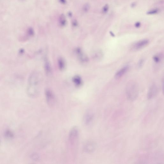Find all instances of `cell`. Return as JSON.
<instances>
[{
    "label": "cell",
    "instance_id": "d6986e66",
    "mask_svg": "<svg viewBox=\"0 0 164 164\" xmlns=\"http://www.w3.org/2000/svg\"><path fill=\"white\" fill-rule=\"evenodd\" d=\"M34 34V31L32 28L30 27L28 28L27 31V36L28 37H32L33 36Z\"/></svg>",
    "mask_w": 164,
    "mask_h": 164
},
{
    "label": "cell",
    "instance_id": "2e32d148",
    "mask_svg": "<svg viewBox=\"0 0 164 164\" xmlns=\"http://www.w3.org/2000/svg\"><path fill=\"white\" fill-rule=\"evenodd\" d=\"M103 53L100 50H98L95 53L94 57L97 60H100L103 57Z\"/></svg>",
    "mask_w": 164,
    "mask_h": 164
},
{
    "label": "cell",
    "instance_id": "603a6c76",
    "mask_svg": "<svg viewBox=\"0 0 164 164\" xmlns=\"http://www.w3.org/2000/svg\"><path fill=\"white\" fill-rule=\"evenodd\" d=\"M83 8L85 12H87L90 9V6L88 4H86L84 5Z\"/></svg>",
    "mask_w": 164,
    "mask_h": 164
},
{
    "label": "cell",
    "instance_id": "ac0fdd59",
    "mask_svg": "<svg viewBox=\"0 0 164 164\" xmlns=\"http://www.w3.org/2000/svg\"><path fill=\"white\" fill-rule=\"evenodd\" d=\"M31 158L33 160L37 161L39 160L40 157L39 154L36 153H33L31 154Z\"/></svg>",
    "mask_w": 164,
    "mask_h": 164
},
{
    "label": "cell",
    "instance_id": "8fae6325",
    "mask_svg": "<svg viewBox=\"0 0 164 164\" xmlns=\"http://www.w3.org/2000/svg\"><path fill=\"white\" fill-rule=\"evenodd\" d=\"M45 71L48 75H50L52 73V69L49 62L47 59L45 60L44 62Z\"/></svg>",
    "mask_w": 164,
    "mask_h": 164
},
{
    "label": "cell",
    "instance_id": "f1b7e54d",
    "mask_svg": "<svg viewBox=\"0 0 164 164\" xmlns=\"http://www.w3.org/2000/svg\"><path fill=\"white\" fill-rule=\"evenodd\" d=\"M22 1H24V0H22Z\"/></svg>",
    "mask_w": 164,
    "mask_h": 164
},
{
    "label": "cell",
    "instance_id": "277c9868",
    "mask_svg": "<svg viewBox=\"0 0 164 164\" xmlns=\"http://www.w3.org/2000/svg\"><path fill=\"white\" fill-rule=\"evenodd\" d=\"M149 43V40L146 39L137 41L132 45L131 50L132 51H137L140 50L147 46Z\"/></svg>",
    "mask_w": 164,
    "mask_h": 164
},
{
    "label": "cell",
    "instance_id": "6da1fadb",
    "mask_svg": "<svg viewBox=\"0 0 164 164\" xmlns=\"http://www.w3.org/2000/svg\"><path fill=\"white\" fill-rule=\"evenodd\" d=\"M41 74L37 71L32 72L29 76L27 92L28 96L31 98H35L38 95L39 86L42 80Z\"/></svg>",
    "mask_w": 164,
    "mask_h": 164
},
{
    "label": "cell",
    "instance_id": "e0dca14e",
    "mask_svg": "<svg viewBox=\"0 0 164 164\" xmlns=\"http://www.w3.org/2000/svg\"><path fill=\"white\" fill-rule=\"evenodd\" d=\"M59 22V23L61 26L63 27L65 25L66 21L65 19V16L64 15H62L60 16Z\"/></svg>",
    "mask_w": 164,
    "mask_h": 164
},
{
    "label": "cell",
    "instance_id": "cb8c5ba5",
    "mask_svg": "<svg viewBox=\"0 0 164 164\" xmlns=\"http://www.w3.org/2000/svg\"><path fill=\"white\" fill-rule=\"evenodd\" d=\"M135 26L136 28H139L141 26V23L140 22H137L135 23Z\"/></svg>",
    "mask_w": 164,
    "mask_h": 164
},
{
    "label": "cell",
    "instance_id": "5b68a950",
    "mask_svg": "<svg viewBox=\"0 0 164 164\" xmlns=\"http://www.w3.org/2000/svg\"><path fill=\"white\" fill-rule=\"evenodd\" d=\"M45 97L48 105L53 106L55 104L56 101L54 94L50 90L47 89L45 91Z\"/></svg>",
    "mask_w": 164,
    "mask_h": 164
},
{
    "label": "cell",
    "instance_id": "ba28073f",
    "mask_svg": "<svg viewBox=\"0 0 164 164\" xmlns=\"http://www.w3.org/2000/svg\"><path fill=\"white\" fill-rule=\"evenodd\" d=\"M96 145L95 143L92 142H89L86 143L84 146V151L88 153H91L95 150Z\"/></svg>",
    "mask_w": 164,
    "mask_h": 164
},
{
    "label": "cell",
    "instance_id": "52a82bcc",
    "mask_svg": "<svg viewBox=\"0 0 164 164\" xmlns=\"http://www.w3.org/2000/svg\"><path fill=\"white\" fill-rule=\"evenodd\" d=\"M75 53L79 60L82 62L86 63L89 60L88 57L83 52L82 50L80 48H78L75 50Z\"/></svg>",
    "mask_w": 164,
    "mask_h": 164
},
{
    "label": "cell",
    "instance_id": "d4e9b609",
    "mask_svg": "<svg viewBox=\"0 0 164 164\" xmlns=\"http://www.w3.org/2000/svg\"><path fill=\"white\" fill-rule=\"evenodd\" d=\"M136 3L135 2L132 3L131 5V7H134L136 6Z\"/></svg>",
    "mask_w": 164,
    "mask_h": 164
},
{
    "label": "cell",
    "instance_id": "30bf717a",
    "mask_svg": "<svg viewBox=\"0 0 164 164\" xmlns=\"http://www.w3.org/2000/svg\"><path fill=\"white\" fill-rule=\"evenodd\" d=\"M129 68V66L127 65L121 68L116 73L115 75V78L119 79L122 77L128 72Z\"/></svg>",
    "mask_w": 164,
    "mask_h": 164
},
{
    "label": "cell",
    "instance_id": "44dd1931",
    "mask_svg": "<svg viewBox=\"0 0 164 164\" xmlns=\"http://www.w3.org/2000/svg\"><path fill=\"white\" fill-rule=\"evenodd\" d=\"M144 63V60L143 59H141L139 60L137 63V67L139 68H141L143 66Z\"/></svg>",
    "mask_w": 164,
    "mask_h": 164
},
{
    "label": "cell",
    "instance_id": "5bb4252c",
    "mask_svg": "<svg viewBox=\"0 0 164 164\" xmlns=\"http://www.w3.org/2000/svg\"><path fill=\"white\" fill-rule=\"evenodd\" d=\"M57 63L59 70L61 71L64 70L65 67V63L64 59L61 57L58 58Z\"/></svg>",
    "mask_w": 164,
    "mask_h": 164
},
{
    "label": "cell",
    "instance_id": "83f0119b",
    "mask_svg": "<svg viewBox=\"0 0 164 164\" xmlns=\"http://www.w3.org/2000/svg\"><path fill=\"white\" fill-rule=\"evenodd\" d=\"M1 139H0V144H1Z\"/></svg>",
    "mask_w": 164,
    "mask_h": 164
},
{
    "label": "cell",
    "instance_id": "4316f807",
    "mask_svg": "<svg viewBox=\"0 0 164 164\" xmlns=\"http://www.w3.org/2000/svg\"><path fill=\"white\" fill-rule=\"evenodd\" d=\"M60 1L63 3H65L66 2V0H60Z\"/></svg>",
    "mask_w": 164,
    "mask_h": 164
},
{
    "label": "cell",
    "instance_id": "3957f363",
    "mask_svg": "<svg viewBox=\"0 0 164 164\" xmlns=\"http://www.w3.org/2000/svg\"><path fill=\"white\" fill-rule=\"evenodd\" d=\"M79 131L76 127H73L69 134V141L71 145H74L78 140Z\"/></svg>",
    "mask_w": 164,
    "mask_h": 164
},
{
    "label": "cell",
    "instance_id": "484cf974",
    "mask_svg": "<svg viewBox=\"0 0 164 164\" xmlns=\"http://www.w3.org/2000/svg\"><path fill=\"white\" fill-rule=\"evenodd\" d=\"M24 52V50L23 49H21L19 51V53L20 54H23Z\"/></svg>",
    "mask_w": 164,
    "mask_h": 164
},
{
    "label": "cell",
    "instance_id": "ffe728a7",
    "mask_svg": "<svg viewBox=\"0 0 164 164\" xmlns=\"http://www.w3.org/2000/svg\"><path fill=\"white\" fill-rule=\"evenodd\" d=\"M159 10L158 8L152 9L150 10L147 12V14L148 15H153L157 14L159 12Z\"/></svg>",
    "mask_w": 164,
    "mask_h": 164
},
{
    "label": "cell",
    "instance_id": "7a4b0ae2",
    "mask_svg": "<svg viewBox=\"0 0 164 164\" xmlns=\"http://www.w3.org/2000/svg\"><path fill=\"white\" fill-rule=\"evenodd\" d=\"M125 90L128 100L133 101L137 99L139 95V89L136 82L133 81L128 82L126 84Z\"/></svg>",
    "mask_w": 164,
    "mask_h": 164
},
{
    "label": "cell",
    "instance_id": "4fadbf2b",
    "mask_svg": "<svg viewBox=\"0 0 164 164\" xmlns=\"http://www.w3.org/2000/svg\"><path fill=\"white\" fill-rule=\"evenodd\" d=\"M73 82L77 87H79L82 84V81L81 77L79 75L74 76L73 78Z\"/></svg>",
    "mask_w": 164,
    "mask_h": 164
},
{
    "label": "cell",
    "instance_id": "9a60e30c",
    "mask_svg": "<svg viewBox=\"0 0 164 164\" xmlns=\"http://www.w3.org/2000/svg\"><path fill=\"white\" fill-rule=\"evenodd\" d=\"M4 136L6 139L12 140L14 139L15 135L13 132L10 129H7L4 133Z\"/></svg>",
    "mask_w": 164,
    "mask_h": 164
},
{
    "label": "cell",
    "instance_id": "8992f818",
    "mask_svg": "<svg viewBox=\"0 0 164 164\" xmlns=\"http://www.w3.org/2000/svg\"><path fill=\"white\" fill-rule=\"evenodd\" d=\"M158 92V88L157 86L153 84L151 86L147 94V98L149 99H151L156 96Z\"/></svg>",
    "mask_w": 164,
    "mask_h": 164
},
{
    "label": "cell",
    "instance_id": "7402d4cb",
    "mask_svg": "<svg viewBox=\"0 0 164 164\" xmlns=\"http://www.w3.org/2000/svg\"><path fill=\"white\" fill-rule=\"evenodd\" d=\"M109 8V7L108 5L106 4L105 5V6L103 8V13L104 14L107 13L108 11Z\"/></svg>",
    "mask_w": 164,
    "mask_h": 164
},
{
    "label": "cell",
    "instance_id": "9c48e42d",
    "mask_svg": "<svg viewBox=\"0 0 164 164\" xmlns=\"http://www.w3.org/2000/svg\"><path fill=\"white\" fill-rule=\"evenodd\" d=\"M94 118L93 114L90 112H87L84 116L83 120L84 124L86 125L90 124L93 121Z\"/></svg>",
    "mask_w": 164,
    "mask_h": 164
},
{
    "label": "cell",
    "instance_id": "7c38bea8",
    "mask_svg": "<svg viewBox=\"0 0 164 164\" xmlns=\"http://www.w3.org/2000/svg\"><path fill=\"white\" fill-rule=\"evenodd\" d=\"M163 59V55L162 53H159L153 56V59L154 63L158 64L161 63Z\"/></svg>",
    "mask_w": 164,
    "mask_h": 164
}]
</instances>
